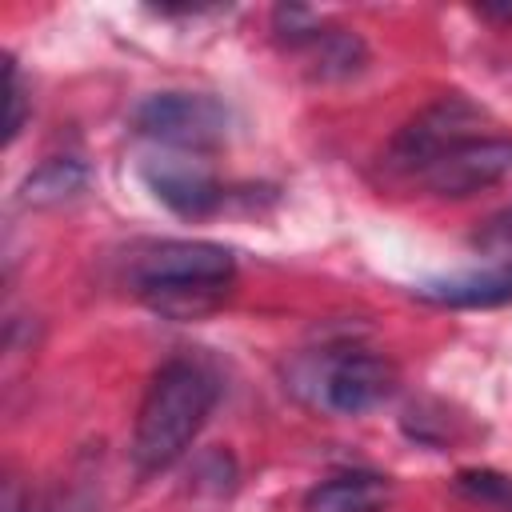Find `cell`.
I'll list each match as a JSON object with an SVG mask.
<instances>
[{"label":"cell","instance_id":"6da1fadb","mask_svg":"<svg viewBox=\"0 0 512 512\" xmlns=\"http://www.w3.org/2000/svg\"><path fill=\"white\" fill-rule=\"evenodd\" d=\"M216 404V384L208 380L204 368L192 360H168L136 412L132 428V460L140 472H164L172 468L204 428L208 412Z\"/></svg>","mask_w":512,"mask_h":512},{"label":"cell","instance_id":"7a4b0ae2","mask_svg":"<svg viewBox=\"0 0 512 512\" xmlns=\"http://www.w3.org/2000/svg\"><path fill=\"white\" fill-rule=\"evenodd\" d=\"M132 124L140 136L164 148L208 152L228 136V108L204 92H156L136 104Z\"/></svg>","mask_w":512,"mask_h":512},{"label":"cell","instance_id":"3957f363","mask_svg":"<svg viewBox=\"0 0 512 512\" xmlns=\"http://www.w3.org/2000/svg\"><path fill=\"white\" fill-rule=\"evenodd\" d=\"M236 260L224 244L208 240H164L132 260V284L140 296L188 292V288H228Z\"/></svg>","mask_w":512,"mask_h":512},{"label":"cell","instance_id":"277c9868","mask_svg":"<svg viewBox=\"0 0 512 512\" xmlns=\"http://www.w3.org/2000/svg\"><path fill=\"white\" fill-rule=\"evenodd\" d=\"M476 124H480V112H476L468 100L448 96V100L424 108L416 120H408V124L396 132V140H392V164L420 176L436 156H444L448 148H456V144L480 136Z\"/></svg>","mask_w":512,"mask_h":512},{"label":"cell","instance_id":"5b68a950","mask_svg":"<svg viewBox=\"0 0 512 512\" xmlns=\"http://www.w3.org/2000/svg\"><path fill=\"white\" fill-rule=\"evenodd\" d=\"M508 172H512V140L508 136H472V140L448 148L444 156H436L420 172V180L428 192L460 200L480 188H492Z\"/></svg>","mask_w":512,"mask_h":512},{"label":"cell","instance_id":"8992f818","mask_svg":"<svg viewBox=\"0 0 512 512\" xmlns=\"http://www.w3.org/2000/svg\"><path fill=\"white\" fill-rule=\"evenodd\" d=\"M140 176L152 188V196L160 204H168L176 216H208L224 200V188L212 176L208 160H200V152L164 148L152 160H144Z\"/></svg>","mask_w":512,"mask_h":512},{"label":"cell","instance_id":"52a82bcc","mask_svg":"<svg viewBox=\"0 0 512 512\" xmlns=\"http://www.w3.org/2000/svg\"><path fill=\"white\" fill-rule=\"evenodd\" d=\"M392 392H396V368L372 352H344L320 376V400L340 416H360L384 404Z\"/></svg>","mask_w":512,"mask_h":512},{"label":"cell","instance_id":"ba28073f","mask_svg":"<svg viewBox=\"0 0 512 512\" xmlns=\"http://www.w3.org/2000/svg\"><path fill=\"white\" fill-rule=\"evenodd\" d=\"M392 484L376 472H340L308 488L304 512H384Z\"/></svg>","mask_w":512,"mask_h":512},{"label":"cell","instance_id":"9c48e42d","mask_svg":"<svg viewBox=\"0 0 512 512\" xmlns=\"http://www.w3.org/2000/svg\"><path fill=\"white\" fill-rule=\"evenodd\" d=\"M416 296L432 300V304H448V308L512 304V268H484V272H468V276H452V280H432V284H420Z\"/></svg>","mask_w":512,"mask_h":512},{"label":"cell","instance_id":"30bf717a","mask_svg":"<svg viewBox=\"0 0 512 512\" xmlns=\"http://www.w3.org/2000/svg\"><path fill=\"white\" fill-rule=\"evenodd\" d=\"M308 52H312V76L316 80H348L368 60L364 40L356 32H348V28H324L308 44Z\"/></svg>","mask_w":512,"mask_h":512},{"label":"cell","instance_id":"8fae6325","mask_svg":"<svg viewBox=\"0 0 512 512\" xmlns=\"http://www.w3.org/2000/svg\"><path fill=\"white\" fill-rule=\"evenodd\" d=\"M84 184H88V168L80 160H48L24 180V204H36V208L64 204L76 192H84Z\"/></svg>","mask_w":512,"mask_h":512},{"label":"cell","instance_id":"7c38bea8","mask_svg":"<svg viewBox=\"0 0 512 512\" xmlns=\"http://www.w3.org/2000/svg\"><path fill=\"white\" fill-rule=\"evenodd\" d=\"M456 492L492 512H512V476H504L496 468H460Z\"/></svg>","mask_w":512,"mask_h":512},{"label":"cell","instance_id":"4fadbf2b","mask_svg":"<svg viewBox=\"0 0 512 512\" xmlns=\"http://www.w3.org/2000/svg\"><path fill=\"white\" fill-rule=\"evenodd\" d=\"M272 32H276V40L288 44V48H308V44L324 32V24H320L316 12L300 8V4H280V8L272 12Z\"/></svg>","mask_w":512,"mask_h":512},{"label":"cell","instance_id":"5bb4252c","mask_svg":"<svg viewBox=\"0 0 512 512\" xmlns=\"http://www.w3.org/2000/svg\"><path fill=\"white\" fill-rule=\"evenodd\" d=\"M472 244H476L480 252H488V256H508V252H512V208L488 216Z\"/></svg>","mask_w":512,"mask_h":512},{"label":"cell","instance_id":"9a60e30c","mask_svg":"<svg viewBox=\"0 0 512 512\" xmlns=\"http://www.w3.org/2000/svg\"><path fill=\"white\" fill-rule=\"evenodd\" d=\"M8 128H4V140L12 144L16 140V132L24 128V92H20V80H16V68H12V60H8Z\"/></svg>","mask_w":512,"mask_h":512},{"label":"cell","instance_id":"2e32d148","mask_svg":"<svg viewBox=\"0 0 512 512\" xmlns=\"http://www.w3.org/2000/svg\"><path fill=\"white\" fill-rule=\"evenodd\" d=\"M40 512H100V508H96V500L88 492H60Z\"/></svg>","mask_w":512,"mask_h":512},{"label":"cell","instance_id":"e0dca14e","mask_svg":"<svg viewBox=\"0 0 512 512\" xmlns=\"http://www.w3.org/2000/svg\"><path fill=\"white\" fill-rule=\"evenodd\" d=\"M0 512H28V496H24V488H20V480H16V476H8V480H4Z\"/></svg>","mask_w":512,"mask_h":512},{"label":"cell","instance_id":"ac0fdd59","mask_svg":"<svg viewBox=\"0 0 512 512\" xmlns=\"http://www.w3.org/2000/svg\"><path fill=\"white\" fill-rule=\"evenodd\" d=\"M480 16H496V20H512V4H480Z\"/></svg>","mask_w":512,"mask_h":512}]
</instances>
